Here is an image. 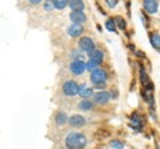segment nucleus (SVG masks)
<instances>
[{
    "label": "nucleus",
    "instance_id": "1",
    "mask_svg": "<svg viewBox=\"0 0 160 149\" xmlns=\"http://www.w3.org/2000/svg\"><path fill=\"white\" fill-rule=\"evenodd\" d=\"M87 145V138L82 133L72 132L66 137V147L68 149H83Z\"/></svg>",
    "mask_w": 160,
    "mask_h": 149
},
{
    "label": "nucleus",
    "instance_id": "2",
    "mask_svg": "<svg viewBox=\"0 0 160 149\" xmlns=\"http://www.w3.org/2000/svg\"><path fill=\"white\" fill-rule=\"evenodd\" d=\"M78 44H79V49L87 52L88 55H91L92 52L96 51V49H95V43L92 41V39H89V37H82Z\"/></svg>",
    "mask_w": 160,
    "mask_h": 149
},
{
    "label": "nucleus",
    "instance_id": "3",
    "mask_svg": "<svg viewBox=\"0 0 160 149\" xmlns=\"http://www.w3.org/2000/svg\"><path fill=\"white\" fill-rule=\"evenodd\" d=\"M79 89H80V87L73 80H67L66 83L63 84V92H64V95H67V96L78 95Z\"/></svg>",
    "mask_w": 160,
    "mask_h": 149
},
{
    "label": "nucleus",
    "instance_id": "4",
    "mask_svg": "<svg viewBox=\"0 0 160 149\" xmlns=\"http://www.w3.org/2000/svg\"><path fill=\"white\" fill-rule=\"evenodd\" d=\"M107 80V72L104 71V69L102 68H98L96 71H93L91 72V81L93 84H104Z\"/></svg>",
    "mask_w": 160,
    "mask_h": 149
},
{
    "label": "nucleus",
    "instance_id": "5",
    "mask_svg": "<svg viewBox=\"0 0 160 149\" xmlns=\"http://www.w3.org/2000/svg\"><path fill=\"white\" fill-rule=\"evenodd\" d=\"M69 69H71V72L75 74H82L87 69V64L83 60H73L69 64Z\"/></svg>",
    "mask_w": 160,
    "mask_h": 149
},
{
    "label": "nucleus",
    "instance_id": "6",
    "mask_svg": "<svg viewBox=\"0 0 160 149\" xmlns=\"http://www.w3.org/2000/svg\"><path fill=\"white\" fill-rule=\"evenodd\" d=\"M69 19H71L73 24H82L87 20V16L82 11H72L71 15H69Z\"/></svg>",
    "mask_w": 160,
    "mask_h": 149
},
{
    "label": "nucleus",
    "instance_id": "7",
    "mask_svg": "<svg viewBox=\"0 0 160 149\" xmlns=\"http://www.w3.org/2000/svg\"><path fill=\"white\" fill-rule=\"evenodd\" d=\"M111 95H109L108 92H106V91H102V92H98L96 95L93 96V100H95V103L96 104H100V105H103V104H107L108 101H109V97Z\"/></svg>",
    "mask_w": 160,
    "mask_h": 149
},
{
    "label": "nucleus",
    "instance_id": "8",
    "mask_svg": "<svg viewBox=\"0 0 160 149\" xmlns=\"http://www.w3.org/2000/svg\"><path fill=\"white\" fill-rule=\"evenodd\" d=\"M69 125H72L75 128H79V127H83L84 124H86V118H84L83 116H80V115H73L69 117Z\"/></svg>",
    "mask_w": 160,
    "mask_h": 149
},
{
    "label": "nucleus",
    "instance_id": "9",
    "mask_svg": "<svg viewBox=\"0 0 160 149\" xmlns=\"http://www.w3.org/2000/svg\"><path fill=\"white\" fill-rule=\"evenodd\" d=\"M83 31L84 29H83L82 24H72V26H69V28H68V35L72 37H78L83 33Z\"/></svg>",
    "mask_w": 160,
    "mask_h": 149
},
{
    "label": "nucleus",
    "instance_id": "10",
    "mask_svg": "<svg viewBox=\"0 0 160 149\" xmlns=\"http://www.w3.org/2000/svg\"><path fill=\"white\" fill-rule=\"evenodd\" d=\"M79 95H80V97H84V100H87V97H92V96H95V95H93L92 88L87 87L86 84H83V85H80V89H79Z\"/></svg>",
    "mask_w": 160,
    "mask_h": 149
},
{
    "label": "nucleus",
    "instance_id": "11",
    "mask_svg": "<svg viewBox=\"0 0 160 149\" xmlns=\"http://www.w3.org/2000/svg\"><path fill=\"white\" fill-rule=\"evenodd\" d=\"M143 6L148 13H155L158 11V2H155V0H146L143 3Z\"/></svg>",
    "mask_w": 160,
    "mask_h": 149
},
{
    "label": "nucleus",
    "instance_id": "12",
    "mask_svg": "<svg viewBox=\"0 0 160 149\" xmlns=\"http://www.w3.org/2000/svg\"><path fill=\"white\" fill-rule=\"evenodd\" d=\"M68 6L72 11H82L84 8V3L80 0H71V2H68Z\"/></svg>",
    "mask_w": 160,
    "mask_h": 149
},
{
    "label": "nucleus",
    "instance_id": "13",
    "mask_svg": "<svg viewBox=\"0 0 160 149\" xmlns=\"http://www.w3.org/2000/svg\"><path fill=\"white\" fill-rule=\"evenodd\" d=\"M103 57H104V55H103L102 51H95V52H92L91 55H89V60L95 61L96 64L102 63V61H103Z\"/></svg>",
    "mask_w": 160,
    "mask_h": 149
},
{
    "label": "nucleus",
    "instance_id": "14",
    "mask_svg": "<svg viewBox=\"0 0 160 149\" xmlns=\"http://www.w3.org/2000/svg\"><path fill=\"white\" fill-rule=\"evenodd\" d=\"M69 118L67 117V115L64 112H58L56 113V118H55V121H56L58 125H63V124H66Z\"/></svg>",
    "mask_w": 160,
    "mask_h": 149
},
{
    "label": "nucleus",
    "instance_id": "15",
    "mask_svg": "<svg viewBox=\"0 0 160 149\" xmlns=\"http://www.w3.org/2000/svg\"><path fill=\"white\" fill-rule=\"evenodd\" d=\"M92 108H93V103L89 100H83L79 103V109H82V111H89Z\"/></svg>",
    "mask_w": 160,
    "mask_h": 149
},
{
    "label": "nucleus",
    "instance_id": "16",
    "mask_svg": "<svg viewBox=\"0 0 160 149\" xmlns=\"http://www.w3.org/2000/svg\"><path fill=\"white\" fill-rule=\"evenodd\" d=\"M151 44H152L153 48L160 49V35H158V33L151 35Z\"/></svg>",
    "mask_w": 160,
    "mask_h": 149
},
{
    "label": "nucleus",
    "instance_id": "17",
    "mask_svg": "<svg viewBox=\"0 0 160 149\" xmlns=\"http://www.w3.org/2000/svg\"><path fill=\"white\" fill-rule=\"evenodd\" d=\"M131 123H132L133 128H138V131H140V128H142V118H140L138 115H132Z\"/></svg>",
    "mask_w": 160,
    "mask_h": 149
},
{
    "label": "nucleus",
    "instance_id": "18",
    "mask_svg": "<svg viewBox=\"0 0 160 149\" xmlns=\"http://www.w3.org/2000/svg\"><path fill=\"white\" fill-rule=\"evenodd\" d=\"M52 4L56 9H63L68 6V2L67 0H55V2H52Z\"/></svg>",
    "mask_w": 160,
    "mask_h": 149
},
{
    "label": "nucleus",
    "instance_id": "19",
    "mask_svg": "<svg viewBox=\"0 0 160 149\" xmlns=\"http://www.w3.org/2000/svg\"><path fill=\"white\" fill-rule=\"evenodd\" d=\"M106 27L109 32H115L116 31V23H115V20H112V19H109V20L106 22Z\"/></svg>",
    "mask_w": 160,
    "mask_h": 149
},
{
    "label": "nucleus",
    "instance_id": "20",
    "mask_svg": "<svg viewBox=\"0 0 160 149\" xmlns=\"http://www.w3.org/2000/svg\"><path fill=\"white\" fill-rule=\"evenodd\" d=\"M111 147H112L113 149H123V148H124L123 142L119 141V140H112V141H111Z\"/></svg>",
    "mask_w": 160,
    "mask_h": 149
},
{
    "label": "nucleus",
    "instance_id": "21",
    "mask_svg": "<svg viewBox=\"0 0 160 149\" xmlns=\"http://www.w3.org/2000/svg\"><path fill=\"white\" fill-rule=\"evenodd\" d=\"M87 64V69H88V71H96V69H98V65H99V64H96V63H95V61H92V60H89L88 63H86Z\"/></svg>",
    "mask_w": 160,
    "mask_h": 149
},
{
    "label": "nucleus",
    "instance_id": "22",
    "mask_svg": "<svg viewBox=\"0 0 160 149\" xmlns=\"http://www.w3.org/2000/svg\"><path fill=\"white\" fill-rule=\"evenodd\" d=\"M115 22H118V26H119L120 29H126L127 24H126V20H124V19H122V17H116V19H115Z\"/></svg>",
    "mask_w": 160,
    "mask_h": 149
},
{
    "label": "nucleus",
    "instance_id": "23",
    "mask_svg": "<svg viewBox=\"0 0 160 149\" xmlns=\"http://www.w3.org/2000/svg\"><path fill=\"white\" fill-rule=\"evenodd\" d=\"M107 4H108V7H116V4H118V0H107Z\"/></svg>",
    "mask_w": 160,
    "mask_h": 149
},
{
    "label": "nucleus",
    "instance_id": "24",
    "mask_svg": "<svg viewBox=\"0 0 160 149\" xmlns=\"http://www.w3.org/2000/svg\"><path fill=\"white\" fill-rule=\"evenodd\" d=\"M71 56L75 59V60H82V56H80V55H79V52H78V51H73Z\"/></svg>",
    "mask_w": 160,
    "mask_h": 149
},
{
    "label": "nucleus",
    "instance_id": "25",
    "mask_svg": "<svg viewBox=\"0 0 160 149\" xmlns=\"http://www.w3.org/2000/svg\"><path fill=\"white\" fill-rule=\"evenodd\" d=\"M52 7H53V4H51V3H46V4H44V8H46L47 11H49Z\"/></svg>",
    "mask_w": 160,
    "mask_h": 149
},
{
    "label": "nucleus",
    "instance_id": "26",
    "mask_svg": "<svg viewBox=\"0 0 160 149\" xmlns=\"http://www.w3.org/2000/svg\"><path fill=\"white\" fill-rule=\"evenodd\" d=\"M95 88H98V89H103V88H106V84H98Z\"/></svg>",
    "mask_w": 160,
    "mask_h": 149
},
{
    "label": "nucleus",
    "instance_id": "27",
    "mask_svg": "<svg viewBox=\"0 0 160 149\" xmlns=\"http://www.w3.org/2000/svg\"><path fill=\"white\" fill-rule=\"evenodd\" d=\"M29 2H31V4H39L40 0H29Z\"/></svg>",
    "mask_w": 160,
    "mask_h": 149
}]
</instances>
